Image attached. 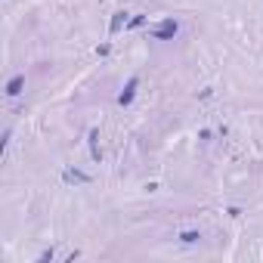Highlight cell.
I'll use <instances>...</instances> for the list:
<instances>
[{
	"mask_svg": "<svg viewBox=\"0 0 263 263\" xmlns=\"http://www.w3.org/2000/svg\"><path fill=\"white\" fill-rule=\"evenodd\" d=\"M53 257H56V254H53V248H50V251H44V254H40V257H37V263H50Z\"/></svg>",
	"mask_w": 263,
	"mask_h": 263,
	"instance_id": "9",
	"label": "cell"
},
{
	"mask_svg": "<svg viewBox=\"0 0 263 263\" xmlns=\"http://www.w3.org/2000/svg\"><path fill=\"white\" fill-rule=\"evenodd\" d=\"M65 183H90V176L84 174V171H65Z\"/></svg>",
	"mask_w": 263,
	"mask_h": 263,
	"instance_id": "6",
	"label": "cell"
},
{
	"mask_svg": "<svg viewBox=\"0 0 263 263\" xmlns=\"http://www.w3.org/2000/svg\"><path fill=\"white\" fill-rule=\"evenodd\" d=\"M201 239V232H195V229H186V232H180V242L183 245H195Z\"/></svg>",
	"mask_w": 263,
	"mask_h": 263,
	"instance_id": "7",
	"label": "cell"
},
{
	"mask_svg": "<svg viewBox=\"0 0 263 263\" xmlns=\"http://www.w3.org/2000/svg\"><path fill=\"white\" fill-rule=\"evenodd\" d=\"M22 90H25V74H13V78L6 81V96H10V99H16Z\"/></svg>",
	"mask_w": 263,
	"mask_h": 263,
	"instance_id": "3",
	"label": "cell"
},
{
	"mask_svg": "<svg viewBox=\"0 0 263 263\" xmlns=\"http://www.w3.org/2000/svg\"><path fill=\"white\" fill-rule=\"evenodd\" d=\"M137 87H140V78L133 74V78L127 81V87L121 90V96H118V105H130V103H133V96H137Z\"/></svg>",
	"mask_w": 263,
	"mask_h": 263,
	"instance_id": "2",
	"label": "cell"
},
{
	"mask_svg": "<svg viewBox=\"0 0 263 263\" xmlns=\"http://www.w3.org/2000/svg\"><path fill=\"white\" fill-rule=\"evenodd\" d=\"M176 31H180V22H176V19H164L161 25L152 28V37H155V40H174Z\"/></svg>",
	"mask_w": 263,
	"mask_h": 263,
	"instance_id": "1",
	"label": "cell"
},
{
	"mask_svg": "<svg viewBox=\"0 0 263 263\" xmlns=\"http://www.w3.org/2000/svg\"><path fill=\"white\" fill-rule=\"evenodd\" d=\"M99 130H96V127H93V130H90V155H93V161H103V152H99Z\"/></svg>",
	"mask_w": 263,
	"mask_h": 263,
	"instance_id": "5",
	"label": "cell"
},
{
	"mask_svg": "<svg viewBox=\"0 0 263 263\" xmlns=\"http://www.w3.org/2000/svg\"><path fill=\"white\" fill-rule=\"evenodd\" d=\"M127 22H130V19H127V13H124V10H121V13H115L112 25H108V35H118L121 28H127Z\"/></svg>",
	"mask_w": 263,
	"mask_h": 263,
	"instance_id": "4",
	"label": "cell"
},
{
	"mask_svg": "<svg viewBox=\"0 0 263 263\" xmlns=\"http://www.w3.org/2000/svg\"><path fill=\"white\" fill-rule=\"evenodd\" d=\"M140 25H146V16H133V19L127 22V28H140Z\"/></svg>",
	"mask_w": 263,
	"mask_h": 263,
	"instance_id": "8",
	"label": "cell"
}]
</instances>
